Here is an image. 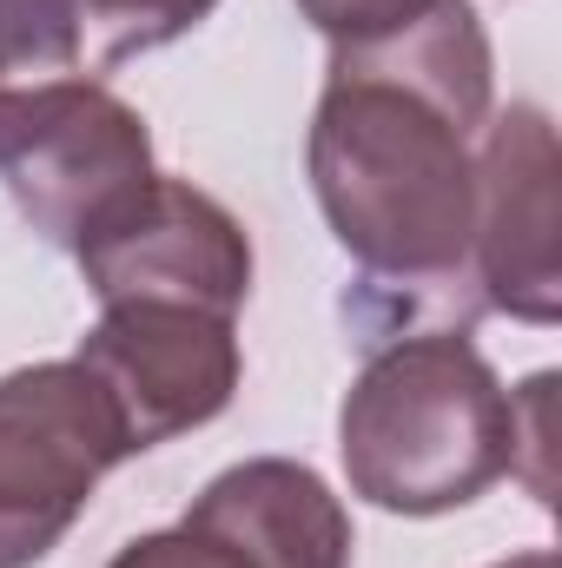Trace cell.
I'll return each mask as SVG.
<instances>
[{"mask_svg": "<svg viewBox=\"0 0 562 568\" xmlns=\"http://www.w3.org/2000/svg\"><path fill=\"white\" fill-rule=\"evenodd\" d=\"M490 113L496 53L470 0H430L398 33L331 47L304 172L371 297L404 311L470 297L476 133ZM456 324L470 331L463 304Z\"/></svg>", "mask_w": 562, "mask_h": 568, "instance_id": "obj_1", "label": "cell"}, {"mask_svg": "<svg viewBox=\"0 0 562 568\" xmlns=\"http://www.w3.org/2000/svg\"><path fill=\"white\" fill-rule=\"evenodd\" d=\"M338 456L358 503L450 516L516 476V390L470 331H404L364 357L338 404Z\"/></svg>", "mask_w": 562, "mask_h": 568, "instance_id": "obj_2", "label": "cell"}, {"mask_svg": "<svg viewBox=\"0 0 562 568\" xmlns=\"http://www.w3.org/2000/svg\"><path fill=\"white\" fill-rule=\"evenodd\" d=\"M152 172V126L107 80L60 73L0 87V185L47 245L80 252Z\"/></svg>", "mask_w": 562, "mask_h": 568, "instance_id": "obj_3", "label": "cell"}, {"mask_svg": "<svg viewBox=\"0 0 562 568\" xmlns=\"http://www.w3.org/2000/svg\"><path fill=\"white\" fill-rule=\"evenodd\" d=\"M133 456L120 410L73 357L0 377V568H40Z\"/></svg>", "mask_w": 562, "mask_h": 568, "instance_id": "obj_4", "label": "cell"}, {"mask_svg": "<svg viewBox=\"0 0 562 568\" xmlns=\"http://www.w3.org/2000/svg\"><path fill=\"white\" fill-rule=\"evenodd\" d=\"M73 364H87V377L120 410L133 456L225 417L245 377L239 317L205 311V304H172V297L100 304Z\"/></svg>", "mask_w": 562, "mask_h": 568, "instance_id": "obj_5", "label": "cell"}, {"mask_svg": "<svg viewBox=\"0 0 562 568\" xmlns=\"http://www.w3.org/2000/svg\"><path fill=\"white\" fill-rule=\"evenodd\" d=\"M80 278L100 304L120 297H172L239 317L252 297V232L192 179L152 172L140 192L73 252Z\"/></svg>", "mask_w": 562, "mask_h": 568, "instance_id": "obj_6", "label": "cell"}, {"mask_svg": "<svg viewBox=\"0 0 562 568\" xmlns=\"http://www.w3.org/2000/svg\"><path fill=\"white\" fill-rule=\"evenodd\" d=\"M470 297L516 324L562 317L556 265V126L536 100H516L476 133V232Z\"/></svg>", "mask_w": 562, "mask_h": 568, "instance_id": "obj_7", "label": "cell"}, {"mask_svg": "<svg viewBox=\"0 0 562 568\" xmlns=\"http://www.w3.org/2000/svg\"><path fill=\"white\" fill-rule=\"evenodd\" d=\"M185 523L225 536L252 568H351V509L338 503V489L291 456H245L232 469H219Z\"/></svg>", "mask_w": 562, "mask_h": 568, "instance_id": "obj_8", "label": "cell"}, {"mask_svg": "<svg viewBox=\"0 0 562 568\" xmlns=\"http://www.w3.org/2000/svg\"><path fill=\"white\" fill-rule=\"evenodd\" d=\"M219 0H80V47L87 67H127L185 40L199 20H212Z\"/></svg>", "mask_w": 562, "mask_h": 568, "instance_id": "obj_9", "label": "cell"}, {"mask_svg": "<svg viewBox=\"0 0 562 568\" xmlns=\"http://www.w3.org/2000/svg\"><path fill=\"white\" fill-rule=\"evenodd\" d=\"M107 568H252L225 536H212V529H199V523H172V529H145L133 536L120 556Z\"/></svg>", "mask_w": 562, "mask_h": 568, "instance_id": "obj_10", "label": "cell"}, {"mask_svg": "<svg viewBox=\"0 0 562 568\" xmlns=\"http://www.w3.org/2000/svg\"><path fill=\"white\" fill-rule=\"evenodd\" d=\"M430 0H298V20H311L331 47H358L378 33H398L404 20H418Z\"/></svg>", "mask_w": 562, "mask_h": 568, "instance_id": "obj_11", "label": "cell"}, {"mask_svg": "<svg viewBox=\"0 0 562 568\" xmlns=\"http://www.w3.org/2000/svg\"><path fill=\"white\" fill-rule=\"evenodd\" d=\"M490 568H556V549H523L510 562H490Z\"/></svg>", "mask_w": 562, "mask_h": 568, "instance_id": "obj_12", "label": "cell"}]
</instances>
